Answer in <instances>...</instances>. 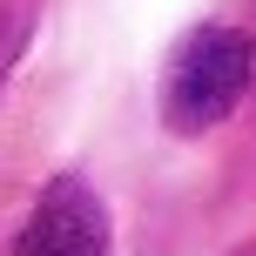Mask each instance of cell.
I'll return each instance as SVG.
<instances>
[{"label": "cell", "instance_id": "obj_2", "mask_svg": "<svg viewBox=\"0 0 256 256\" xmlns=\"http://www.w3.org/2000/svg\"><path fill=\"white\" fill-rule=\"evenodd\" d=\"M14 256H108V209L88 182H54L34 202Z\"/></svg>", "mask_w": 256, "mask_h": 256}, {"label": "cell", "instance_id": "obj_1", "mask_svg": "<svg viewBox=\"0 0 256 256\" xmlns=\"http://www.w3.org/2000/svg\"><path fill=\"white\" fill-rule=\"evenodd\" d=\"M250 68H256L250 34H236V27H196V34L176 48L168 74H162V122L176 128V135L216 128L236 102H243Z\"/></svg>", "mask_w": 256, "mask_h": 256}, {"label": "cell", "instance_id": "obj_3", "mask_svg": "<svg viewBox=\"0 0 256 256\" xmlns=\"http://www.w3.org/2000/svg\"><path fill=\"white\" fill-rule=\"evenodd\" d=\"M20 40H27V7H7V14H0V74L14 68Z\"/></svg>", "mask_w": 256, "mask_h": 256}]
</instances>
